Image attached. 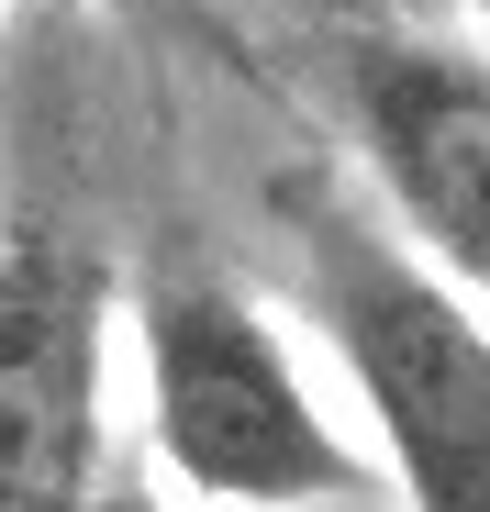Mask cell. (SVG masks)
<instances>
[{
  "label": "cell",
  "instance_id": "1",
  "mask_svg": "<svg viewBox=\"0 0 490 512\" xmlns=\"http://www.w3.org/2000/svg\"><path fill=\"white\" fill-rule=\"evenodd\" d=\"M268 212L301 279V323L368 412L379 490H401V512H490V312L323 167H290Z\"/></svg>",
  "mask_w": 490,
  "mask_h": 512
},
{
  "label": "cell",
  "instance_id": "2",
  "mask_svg": "<svg viewBox=\"0 0 490 512\" xmlns=\"http://www.w3.org/2000/svg\"><path fill=\"white\" fill-rule=\"evenodd\" d=\"M134 368H145V457L212 512H357L379 468L312 401L290 334L223 268H156L134 290Z\"/></svg>",
  "mask_w": 490,
  "mask_h": 512
},
{
  "label": "cell",
  "instance_id": "3",
  "mask_svg": "<svg viewBox=\"0 0 490 512\" xmlns=\"http://www.w3.org/2000/svg\"><path fill=\"white\" fill-rule=\"evenodd\" d=\"M112 256L78 212L0 234V512H101Z\"/></svg>",
  "mask_w": 490,
  "mask_h": 512
},
{
  "label": "cell",
  "instance_id": "4",
  "mask_svg": "<svg viewBox=\"0 0 490 512\" xmlns=\"http://www.w3.org/2000/svg\"><path fill=\"white\" fill-rule=\"evenodd\" d=\"M335 101L379 223L490 312V56L368 23L335 45Z\"/></svg>",
  "mask_w": 490,
  "mask_h": 512
},
{
  "label": "cell",
  "instance_id": "5",
  "mask_svg": "<svg viewBox=\"0 0 490 512\" xmlns=\"http://www.w3.org/2000/svg\"><path fill=\"white\" fill-rule=\"evenodd\" d=\"M101 512H179V501H145V490H101Z\"/></svg>",
  "mask_w": 490,
  "mask_h": 512
},
{
  "label": "cell",
  "instance_id": "6",
  "mask_svg": "<svg viewBox=\"0 0 490 512\" xmlns=\"http://www.w3.org/2000/svg\"><path fill=\"white\" fill-rule=\"evenodd\" d=\"M134 12H168V0H134Z\"/></svg>",
  "mask_w": 490,
  "mask_h": 512
},
{
  "label": "cell",
  "instance_id": "7",
  "mask_svg": "<svg viewBox=\"0 0 490 512\" xmlns=\"http://www.w3.org/2000/svg\"><path fill=\"white\" fill-rule=\"evenodd\" d=\"M479 12H490V0H479Z\"/></svg>",
  "mask_w": 490,
  "mask_h": 512
}]
</instances>
